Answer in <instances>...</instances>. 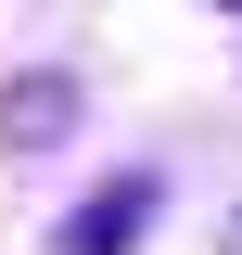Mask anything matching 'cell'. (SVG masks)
Here are the masks:
<instances>
[{
    "label": "cell",
    "instance_id": "obj_3",
    "mask_svg": "<svg viewBox=\"0 0 242 255\" xmlns=\"http://www.w3.org/2000/svg\"><path fill=\"white\" fill-rule=\"evenodd\" d=\"M217 13H242V0H217Z\"/></svg>",
    "mask_w": 242,
    "mask_h": 255
},
{
    "label": "cell",
    "instance_id": "obj_1",
    "mask_svg": "<svg viewBox=\"0 0 242 255\" xmlns=\"http://www.w3.org/2000/svg\"><path fill=\"white\" fill-rule=\"evenodd\" d=\"M153 204H166V179H153V166H115V179H90L51 217V255H140L153 243Z\"/></svg>",
    "mask_w": 242,
    "mask_h": 255
},
{
    "label": "cell",
    "instance_id": "obj_2",
    "mask_svg": "<svg viewBox=\"0 0 242 255\" xmlns=\"http://www.w3.org/2000/svg\"><path fill=\"white\" fill-rule=\"evenodd\" d=\"M64 128H77V77H51V64H38V77H13V90H0V140H13V153H51Z\"/></svg>",
    "mask_w": 242,
    "mask_h": 255
}]
</instances>
